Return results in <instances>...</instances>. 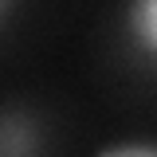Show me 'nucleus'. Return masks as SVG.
<instances>
[{
  "label": "nucleus",
  "mask_w": 157,
  "mask_h": 157,
  "mask_svg": "<svg viewBox=\"0 0 157 157\" xmlns=\"http://www.w3.org/2000/svg\"><path fill=\"white\" fill-rule=\"evenodd\" d=\"M126 28H130L141 59H153V51H157V0H130Z\"/></svg>",
  "instance_id": "obj_1"
},
{
  "label": "nucleus",
  "mask_w": 157,
  "mask_h": 157,
  "mask_svg": "<svg viewBox=\"0 0 157 157\" xmlns=\"http://www.w3.org/2000/svg\"><path fill=\"white\" fill-rule=\"evenodd\" d=\"M12 8H16V0H0V28H4V20L12 16Z\"/></svg>",
  "instance_id": "obj_2"
}]
</instances>
